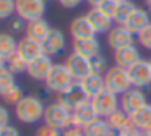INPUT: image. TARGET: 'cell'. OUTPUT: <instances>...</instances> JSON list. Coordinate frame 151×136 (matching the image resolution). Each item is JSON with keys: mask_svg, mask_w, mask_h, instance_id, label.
I'll return each instance as SVG.
<instances>
[{"mask_svg": "<svg viewBox=\"0 0 151 136\" xmlns=\"http://www.w3.org/2000/svg\"><path fill=\"white\" fill-rule=\"evenodd\" d=\"M52 67H54L52 57H49V55L44 54V55H41V57H37L36 60H33L31 63H28L26 73L29 74L31 79L44 83V81L47 79V76H49Z\"/></svg>", "mask_w": 151, "mask_h": 136, "instance_id": "cell-12", "label": "cell"}, {"mask_svg": "<svg viewBox=\"0 0 151 136\" xmlns=\"http://www.w3.org/2000/svg\"><path fill=\"white\" fill-rule=\"evenodd\" d=\"M146 104H148L146 94L140 87H130L127 92H124L120 96V109L124 112H127L128 115H133L137 110H140Z\"/></svg>", "mask_w": 151, "mask_h": 136, "instance_id": "cell-8", "label": "cell"}, {"mask_svg": "<svg viewBox=\"0 0 151 136\" xmlns=\"http://www.w3.org/2000/svg\"><path fill=\"white\" fill-rule=\"evenodd\" d=\"M98 8L102 10L106 15L114 16V11H115V8H117V2H114V0H104V2L98 6Z\"/></svg>", "mask_w": 151, "mask_h": 136, "instance_id": "cell-35", "label": "cell"}, {"mask_svg": "<svg viewBox=\"0 0 151 136\" xmlns=\"http://www.w3.org/2000/svg\"><path fill=\"white\" fill-rule=\"evenodd\" d=\"M18 41L10 34V32H0V58H4L5 62L10 57L17 54Z\"/></svg>", "mask_w": 151, "mask_h": 136, "instance_id": "cell-24", "label": "cell"}, {"mask_svg": "<svg viewBox=\"0 0 151 136\" xmlns=\"http://www.w3.org/2000/svg\"><path fill=\"white\" fill-rule=\"evenodd\" d=\"M62 136H85L83 128H67L62 131Z\"/></svg>", "mask_w": 151, "mask_h": 136, "instance_id": "cell-40", "label": "cell"}, {"mask_svg": "<svg viewBox=\"0 0 151 136\" xmlns=\"http://www.w3.org/2000/svg\"><path fill=\"white\" fill-rule=\"evenodd\" d=\"M141 133H143V136H151V126H148V128L141 130Z\"/></svg>", "mask_w": 151, "mask_h": 136, "instance_id": "cell-44", "label": "cell"}, {"mask_svg": "<svg viewBox=\"0 0 151 136\" xmlns=\"http://www.w3.org/2000/svg\"><path fill=\"white\" fill-rule=\"evenodd\" d=\"M0 136H20V131H18V128L8 125V126L0 130Z\"/></svg>", "mask_w": 151, "mask_h": 136, "instance_id": "cell-38", "label": "cell"}, {"mask_svg": "<svg viewBox=\"0 0 151 136\" xmlns=\"http://www.w3.org/2000/svg\"><path fill=\"white\" fill-rule=\"evenodd\" d=\"M70 34H72L73 41L96 37V31L91 26L89 19L86 18V15H80L72 19V23H70Z\"/></svg>", "mask_w": 151, "mask_h": 136, "instance_id": "cell-17", "label": "cell"}, {"mask_svg": "<svg viewBox=\"0 0 151 136\" xmlns=\"http://www.w3.org/2000/svg\"><path fill=\"white\" fill-rule=\"evenodd\" d=\"M34 136H62V131L57 128H52V126L46 125L44 123L42 126H39V128L36 130V135Z\"/></svg>", "mask_w": 151, "mask_h": 136, "instance_id": "cell-34", "label": "cell"}, {"mask_svg": "<svg viewBox=\"0 0 151 136\" xmlns=\"http://www.w3.org/2000/svg\"><path fill=\"white\" fill-rule=\"evenodd\" d=\"M109 130L111 128H109L106 118H101V117L83 126V133H85V136H107Z\"/></svg>", "mask_w": 151, "mask_h": 136, "instance_id": "cell-26", "label": "cell"}, {"mask_svg": "<svg viewBox=\"0 0 151 136\" xmlns=\"http://www.w3.org/2000/svg\"><path fill=\"white\" fill-rule=\"evenodd\" d=\"M15 11H17L15 0H0V19L10 18Z\"/></svg>", "mask_w": 151, "mask_h": 136, "instance_id": "cell-32", "label": "cell"}, {"mask_svg": "<svg viewBox=\"0 0 151 136\" xmlns=\"http://www.w3.org/2000/svg\"><path fill=\"white\" fill-rule=\"evenodd\" d=\"M107 136H127L124 131H119V130H109V135Z\"/></svg>", "mask_w": 151, "mask_h": 136, "instance_id": "cell-41", "label": "cell"}, {"mask_svg": "<svg viewBox=\"0 0 151 136\" xmlns=\"http://www.w3.org/2000/svg\"><path fill=\"white\" fill-rule=\"evenodd\" d=\"M133 32L124 24H114V28L107 32V44L112 50H119L122 47L133 44L135 37Z\"/></svg>", "mask_w": 151, "mask_h": 136, "instance_id": "cell-11", "label": "cell"}, {"mask_svg": "<svg viewBox=\"0 0 151 136\" xmlns=\"http://www.w3.org/2000/svg\"><path fill=\"white\" fill-rule=\"evenodd\" d=\"M57 100H59L60 104H63L67 109L75 110L78 105H81V104L86 102V100H89V97L86 96V92L81 87L80 81H73L63 92L57 94Z\"/></svg>", "mask_w": 151, "mask_h": 136, "instance_id": "cell-7", "label": "cell"}, {"mask_svg": "<svg viewBox=\"0 0 151 136\" xmlns=\"http://www.w3.org/2000/svg\"><path fill=\"white\" fill-rule=\"evenodd\" d=\"M91 102L101 118H107L111 113H114L115 110L120 109V96L114 94L109 89H102L98 96L93 97Z\"/></svg>", "mask_w": 151, "mask_h": 136, "instance_id": "cell-5", "label": "cell"}, {"mask_svg": "<svg viewBox=\"0 0 151 136\" xmlns=\"http://www.w3.org/2000/svg\"><path fill=\"white\" fill-rule=\"evenodd\" d=\"M5 65H7V62H5L4 58H0V70H2V68H5Z\"/></svg>", "mask_w": 151, "mask_h": 136, "instance_id": "cell-45", "label": "cell"}, {"mask_svg": "<svg viewBox=\"0 0 151 136\" xmlns=\"http://www.w3.org/2000/svg\"><path fill=\"white\" fill-rule=\"evenodd\" d=\"M106 122H107V125L111 130H119V131H124L125 135L138 130L137 126H135L132 117L128 115L127 112H124L122 109H119V110H115L114 113H111V115L106 118Z\"/></svg>", "mask_w": 151, "mask_h": 136, "instance_id": "cell-18", "label": "cell"}, {"mask_svg": "<svg viewBox=\"0 0 151 136\" xmlns=\"http://www.w3.org/2000/svg\"><path fill=\"white\" fill-rule=\"evenodd\" d=\"M65 65H67L70 74H72V78L75 81H81V79H85L89 73H93L89 58L83 57V55H78V54H75V52H72V54L67 57Z\"/></svg>", "mask_w": 151, "mask_h": 136, "instance_id": "cell-10", "label": "cell"}, {"mask_svg": "<svg viewBox=\"0 0 151 136\" xmlns=\"http://www.w3.org/2000/svg\"><path fill=\"white\" fill-rule=\"evenodd\" d=\"M44 110L46 105L37 96H24L15 105V115L21 123L33 125L44 118Z\"/></svg>", "mask_w": 151, "mask_h": 136, "instance_id": "cell-1", "label": "cell"}, {"mask_svg": "<svg viewBox=\"0 0 151 136\" xmlns=\"http://www.w3.org/2000/svg\"><path fill=\"white\" fill-rule=\"evenodd\" d=\"M96 118H99V115L96 112L94 105H93L91 100H86L85 104L72 110V126L70 128H83L85 125L91 123Z\"/></svg>", "mask_w": 151, "mask_h": 136, "instance_id": "cell-13", "label": "cell"}, {"mask_svg": "<svg viewBox=\"0 0 151 136\" xmlns=\"http://www.w3.org/2000/svg\"><path fill=\"white\" fill-rule=\"evenodd\" d=\"M24 97L23 94V89H21L18 84H15V86H12L10 89L7 91V92L2 96V99H4L5 104H10V105H17L18 102H20L21 99Z\"/></svg>", "mask_w": 151, "mask_h": 136, "instance_id": "cell-30", "label": "cell"}, {"mask_svg": "<svg viewBox=\"0 0 151 136\" xmlns=\"http://www.w3.org/2000/svg\"><path fill=\"white\" fill-rule=\"evenodd\" d=\"M86 18L89 19V23H91V26L94 28L96 34L98 32H109L112 28H114V19H112V16L106 15L102 10H99L98 6H94V8H91L88 13H86Z\"/></svg>", "mask_w": 151, "mask_h": 136, "instance_id": "cell-19", "label": "cell"}, {"mask_svg": "<svg viewBox=\"0 0 151 136\" xmlns=\"http://www.w3.org/2000/svg\"><path fill=\"white\" fill-rule=\"evenodd\" d=\"M63 8H76L83 3V0H57Z\"/></svg>", "mask_w": 151, "mask_h": 136, "instance_id": "cell-39", "label": "cell"}, {"mask_svg": "<svg viewBox=\"0 0 151 136\" xmlns=\"http://www.w3.org/2000/svg\"><path fill=\"white\" fill-rule=\"evenodd\" d=\"M17 54L20 55L26 63H31V62L36 60L37 57L44 55V49H42V44H41V42L33 41V39H29V37L24 36L23 39L18 41Z\"/></svg>", "mask_w": 151, "mask_h": 136, "instance_id": "cell-15", "label": "cell"}, {"mask_svg": "<svg viewBox=\"0 0 151 136\" xmlns=\"http://www.w3.org/2000/svg\"><path fill=\"white\" fill-rule=\"evenodd\" d=\"M150 65H151V58H150Z\"/></svg>", "mask_w": 151, "mask_h": 136, "instance_id": "cell-48", "label": "cell"}, {"mask_svg": "<svg viewBox=\"0 0 151 136\" xmlns=\"http://www.w3.org/2000/svg\"><path fill=\"white\" fill-rule=\"evenodd\" d=\"M42 120L46 125L63 131L72 126V110L67 109L59 100H55V102H50L49 105H46Z\"/></svg>", "mask_w": 151, "mask_h": 136, "instance_id": "cell-2", "label": "cell"}, {"mask_svg": "<svg viewBox=\"0 0 151 136\" xmlns=\"http://www.w3.org/2000/svg\"><path fill=\"white\" fill-rule=\"evenodd\" d=\"M127 136H143V133L140 131V130H135V131H132V133H128Z\"/></svg>", "mask_w": 151, "mask_h": 136, "instance_id": "cell-43", "label": "cell"}, {"mask_svg": "<svg viewBox=\"0 0 151 136\" xmlns=\"http://www.w3.org/2000/svg\"><path fill=\"white\" fill-rule=\"evenodd\" d=\"M65 45H67L65 34L57 28L50 29V32L47 34V37L42 41L44 54L49 55V57H55V55L62 54V52L65 50Z\"/></svg>", "mask_w": 151, "mask_h": 136, "instance_id": "cell-14", "label": "cell"}, {"mask_svg": "<svg viewBox=\"0 0 151 136\" xmlns=\"http://www.w3.org/2000/svg\"><path fill=\"white\" fill-rule=\"evenodd\" d=\"M73 78L70 74L68 68L65 63H54L52 70H50L47 79L44 81V86L54 94H60L73 83Z\"/></svg>", "mask_w": 151, "mask_h": 136, "instance_id": "cell-4", "label": "cell"}, {"mask_svg": "<svg viewBox=\"0 0 151 136\" xmlns=\"http://www.w3.org/2000/svg\"><path fill=\"white\" fill-rule=\"evenodd\" d=\"M104 83H106V89L112 91L117 96H122L124 92H127L132 86L130 76H128V70L122 67H111L107 71L104 73Z\"/></svg>", "mask_w": 151, "mask_h": 136, "instance_id": "cell-3", "label": "cell"}, {"mask_svg": "<svg viewBox=\"0 0 151 136\" xmlns=\"http://www.w3.org/2000/svg\"><path fill=\"white\" fill-rule=\"evenodd\" d=\"M10 28H12V31H13V32H21L24 28H26L24 19H21V18L13 19V21H12V24H10Z\"/></svg>", "mask_w": 151, "mask_h": 136, "instance_id": "cell-37", "label": "cell"}, {"mask_svg": "<svg viewBox=\"0 0 151 136\" xmlns=\"http://www.w3.org/2000/svg\"><path fill=\"white\" fill-rule=\"evenodd\" d=\"M145 2H146V6H148V10L151 11V0H145Z\"/></svg>", "mask_w": 151, "mask_h": 136, "instance_id": "cell-46", "label": "cell"}, {"mask_svg": "<svg viewBox=\"0 0 151 136\" xmlns=\"http://www.w3.org/2000/svg\"><path fill=\"white\" fill-rule=\"evenodd\" d=\"M130 117H132V120H133L135 126H137L140 131L145 128H148V126H151V105L146 104L145 107H141L140 110H137V112Z\"/></svg>", "mask_w": 151, "mask_h": 136, "instance_id": "cell-27", "label": "cell"}, {"mask_svg": "<svg viewBox=\"0 0 151 136\" xmlns=\"http://www.w3.org/2000/svg\"><path fill=\"white\" fill-rule=\"evenodd\" d=\"M86 2H88L89 5H91V8H94V6H99V5H101V3L104 2V0H86Z\"/></svg>", "mask_w": 151, "mask_h": 136, "instance_id": "cell-42", "label": "cell"}, {"mask_svg": "<svg viewBox=\"0 0 151 136\" xmlns=\"http://www.w3.org/2000/svg\"><path fill=\"white\" fill-rule=\"evenodd\" d=\"M150 23H151L150 13H148L146 10H143V8H137L133 13H132V16L128 18V21L125 23L124 26H127L133 34H138V32L143 31Z\"/></svg>", "mask_w": 151, "mask_h": 136, "instance_id": "cell-23", "label": "cell"}, {"mask_svg": "<svg viewBox=\"0 0 151 136\" xmlns=\"http://www.w3.org/2000/svg\"><path fill=\"white\" fill-rule=\"evenodd\" d=\"M128 76H130L132 86L133 87H148L151 86V65L150 60H145L141 58L140 62L133 65V67L128 68Z\"/></svg>", "mask_w": 151, "mask_h": 136, "instance_id": "cell-9", "label": "cell"}, {"mask_svg": "<svg viewBox=\"0 0 151 136\" xmlns=\"http://www.w3.org/2000/svg\"><path fill=\"white\" fill-rule=\"evenodd\" d=\"M17 5V15L18 18L24 21H33L39 19L46 13V0H15Z\"/></svg>", "mask_w": 151, "mask_h": 136, "instance_id": "cell-6", "label": "cell"}, {"mask_svg": "<svg viewBox=\"0 0 151 136\" xmlns=\"http://www.w3.org/2000/svg\"><path fill=\"white\" fill-rule=\"evenodd\" d=\"M10 125V113H8L7 107L0 104V130Z\"/></svg>", "mask_w": 151, "mask_h": 136, "instance_id": "cell-36", "label": "cell"}, {"mask_svg": "<svg viewBox=\"0 0 151 136\" xmlns=\"http://www.w3.org/2000/svg\"><path fill=\"white\" fill-rule=\"evenodd\" d=\"M89 63H91V71L93 73H99V74H104L106 71L109 70L107 68V60L102 54H98L96 57L89 58Z\"/></svg>", "mask_w": 151, "mask_h": 136, "instance_id": "cell-31", "label": "cell"}, {"mask_svg": "<svg viewBox=\"0 0 151 136\" xmlns=\"http://www.w3.org/2000/svg\"><path fill=\"white\" fill-rule=\"evenodd\" d=\"M5 67L8 68V71H12L13 74H20V73H26L28 70V63L20 57L18 54H15L13 57H10L7 60V65Z\"/></svg>", "mask_w": 151, "mask_h": 136, "instance_id": "cell-28", "label": "cell"}, {"mask_svg": "<svg viewBox=\"0 0 151 136\" xmlns=\"http://www.w3.org/2000/svg\"><path fill=\"white\" fill-rule=\"evenodd\" d=\"M50 24L46 21L44 18L39 19H33V21L26 23V28H24V32H26V37L33 39V41H37L42 44V41L47 37V34L50 32Z\"/></svg>", "mask_w": 151, "mask_h": 136, "instance_id": "cell-20", "label": "cell"}, {"mask_svg": "<svg viewBox=\"0 0 151 136\" xmlns=\"http://www.w3.org/2000/svg\"><path fill=\"white\" fill-rule=\"evenodd\" d=\"M80 84H81V87L85 89V92H86V96L89 97V100L94 96H98L102 89H106L104 74H99V73H89L85 79L80 81Z\"/></svg>", "mask_w": 151, "mask_h": 136, "instance_id": "cell-22", "label": "cell"}, {"mask_svg": "<svg viewBox=\"0 0 151 136\" xmlns=\"http://www.w3.org/2000/svg\"><path fill=\"white\" fill-rule=\"evenodd\" d=\"M15 74L12 71H8V68H2L0 70V97L4 96L12 86H15Z\"/></svg>", "mask_w": 151, "mask_h": 136, "instance_id": "cell-29", "label": "cell"}, {"mask_svg": "<svg viewBox=\"0 0 151 136\" xmlns=\"http://www.w3.org/2000/svg\"><path fill=\"white\" fill-rule=\"evenodd\" d=\"M137 8L138 6L135 5L133 2H130V0L117 3V8H115V11H114L112 19H114L115 24H125V23L128 21V18L132 16V13H133Z\"/></svg>", "mask_w": 151, "mask_h": 136, "instance_id": "cell-25", "label": "cell"}, {"mask_svg": "<svg viewBox=\"0 0 151 136\" xmlns=\"http://www.w3.org/2000/svg\"><path fill=\"white\" fill-rule=\"evenodd\" d=\"M137 39H138V44H140L143 49L151 50V23H150V24H148L141 32H138V34H137Z\"/></svg>", "mask_w": 151, "mask_h": 136, "instance_id": "cell-33", "label": "cell"}, {"mask_svg": "<svg viewBox=\"0 0 151 136\" xmlns=\"http://www.w3.org/2000/svg\"><path fill=\"white\" fill-rule=\"evenodd\" d=\"M141 60V54L138 50V47L135 44H130L127 47H122L119 50H114V62L117 67H122L125 70H128L130 67H133L137 62Z\"/></svg>", "mask_w": 151, "mask_h": 136, "instance_id": "cell-16", "label": "cell"}, {"mask_svg": "<svg viewBox=\"0 0 151 136\" xmlns=\"http://www.w3.org/2000/svg\"><path fill=\"white\" fill-rule=\"evenodd\" d=\"M114 2H117V3H120V2H127V0H114Z\"/></svg>", "mask_w": 151, "mask_h": 136, "instance_id": "cell-47", "label": "cell"}, {"mask_svg": "<svg viewBox=\"0 0 151 136\" xmlns=\"http://www.w3.org/2000/svg\"><path fill=\"white\" fill-rule=\"evenodd\" d=\"M73 52L78 55H83L86 58H93L98 54H101V44H99V41L96 37L73 41Z\"/></svg>", "mask_w": 151, "mask_h": 136, "instance_id": "cell-21", "label": "cell"}]
</instances>
